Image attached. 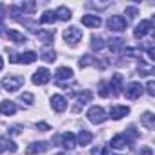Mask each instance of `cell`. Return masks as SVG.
Returning <instances> with one entry per match:
<instances>
[{"mask_svg":"<svg viewBox=\"0 0 155 155\" xmlns=\"http://www.w3.org/2000/svg\"><path fill=\"white\" fill-rule=\"evenodd\" d=\"M6 35H8V38L9 40H13V42H17V44H20V42H26L28 38L20 33V31H17V29H8L6 31Z\"/></svg>","mask_w":155,"mask_h":155,"instance_id":"22","label":"cell"},{"mask_svg":"<svg viewBox=\"0 0 155 155\" xmlns=\"http://www.w3.org/2000/svg\"><path fill=\"white\" fill-rule=\"evenodd\" d=\"M4 68V60H2V57H0V69Z\"/></svg>","mask_w":155,"mask_h":155,"instance_id":"41","label":"cell"},{"mask_svg":"<svg viewBox=\"0 0 155 155\" xmlns=\"http://www.w3.org/2000/svg\"><path fill=\"white\" fill-rule=\"evenodd\" d=\"M0 29H2V20H0Z\"/></svg>","mask_w":155,"mask_h":155,"instance_id":"42","label":"cell"},{"mask_svg":"<svg viewBox=\"0 0 155 155\" xmlns=\"http://www.w3.org/2000/svg\"><path fill=\"white\" fill-rule=\"evenodd\" d=\"M40 58H42L44 62H53V60L57 58V53H55L53 49H44V51L40 53Z\"/></svg>","mask_w":155,"mask_h":155,"instance_id":"29","label":"cell"},{"mask_svg":"<svg viewBox=\"0 0 155 155\" xmlns=\"http://www.w3.org/2000/svg\"><path fill=\"white\" fill-rule=\"evenodd\" d=\"M102 48H104V40H102L101 37L93 35V37H91V49H95V51H101Z\"/></svg>","mask_w":155,"mask_h":155,"instance_id":"30","label":"cell"},{"mask_svg":"<svg viewBox=\"0 0 155 155\" xmlns=\"http://www.w3.org/2000/svg\"><path fill=\"white\" fill-rule=\"evenodd\" d=\"M33 99H35V97H33L31 93H22V95H20V101L26 102V104H33Z\"/></svg>","mask_w":155,"mask_h":155,"instance_id":"33","label":"cell"},{"mask_svg":"<svg viewBox=\"0 0 155 155\" xmlns=\"http://www.w3.org/2000/svg\"><path fill=\"white\" fill-rule=\"evenodd\" d=\"M126 15H128L130 18H135V17L139 15V11H137V8H133V6H128V8H126Z\"/></svg>","mask_w":155,"mask_h":155,"instance_id":"32","label":"cell"},{"mask_svg":"<svg viewBox=\"0 0 155 155\" xmlns=\"http://www.w3.org/2000/svg\"><path fill=\"white\" fill-rule=\"evenodd\" d=\"M86 117H88V120H90V122H93V124H102V122L108 119L106 111H104L101 106H91V108L88 110Z\"/></svg>","mask_w":155,"mask_h":155,"instance_id":"3","label":"cell"},{"mask_svg":"<svg viewBox=\"0 0 155 155\" xmlns=\"http://www.w3.org/2000/svg\"><path fill=\"white\" fill-rule=\"evenodd\" d=\"M140 120H142V124H144L148 130H153V128H155V117H153V113H151V111H146V113H142Z\"/></svg>","mask_w":155,"mask_h":155,"instance_id":"24","label":"cell"},{"mask_svg":"<svg viewBox=\"0 0 155 155\" xmlns=\"http://www.w3.org/2000/svg\"><path fill=\"white\" fill-rule=\"evenodd\" d=\"M81 22H82L86 28H93V29L101 28V24H102V20H101L99 15H84V17L81 18Z\"/></svg>","mask_w":155,"mask_h":155,"instance_id":"13","label":"cell"},{"mask_svg":"<svg viewBox=\"0 0 155 155\" xmlns=\"http://www.w3.org/2000/svg\"><path fill=\"white\" fill-rule=\"evenodd\" d=\"M6 150H9V151H17V144H15L11 139H8V137H0V153L6 151Z\"/></svg>","mask_w":155,"mask_h":155,"instance_id":"21","label":"cell"},{"mask_svg":"<svg viewBox=\"0 0 155 155\" xmlns=\"http://www.w3.org/2000/svg\"><path fill=\"white\" fill-rule=\"evenodd\" d=\"M37 130H42V131H49V130H51V126H49V124H46V122H37Z\"/></svg>","mask_w":155,"mask_h":155,"instance_id":"38","label":"cell"},{"mask_svg":"<svg viewBox=\"0 0 155 155\" xmlns=\"http://www.w3.org/2000/svg\"><path fill=\"white\" fill-rule=\"evenodd\" d=\"M91 155H108V150L102 148V146H97V148L91 150Z\"/></svg>","mask_w":155,"mask_h":155,"instance_id":"34","label":"cell"},{"mask_svg":"<svg viewBox=\"0 0 155 155\" xmlns=\"http://www.w3.org/2000/svg\"><path fill=\"white\" fill-rule=\"evenodd\" d=\"M62 37H64V40H66L68 44L75 46V44H79V42L82 40V31L77 28V26H69V28H66V29H64Z\"/></svg>","mask_w":155,"mask_h":155,"instance_id":"2","label":"cell"},{"mask_svg":"<svg viewBox=\"0 0 155 155\" xmlns=\"http://www.w3.org/2000/svg\"><path fill=\"white\" fill-rule=\"evenodd\" d=\"M20 131H22V126H11V128L8 130V133H9V135H18Z\"/></svg>","mask_w":155,"mask_h":155,"instance_id":"37","label":"cell"},{"mask_svg":"<svg viewBox=\"0 0 155 155\" xmlns=\"http://www.w3.org/2000/svg\"><path fill=\"white\" fill-rule=\"evenodd\" d=\"M99 95H101V97H108V95H110L108 82H101V84H99Z\"/></svg>","mask_w":155,"mask_h":155,"instance_id":"31","label":"cell"},{"mask_svg":"<svg viewBox=\"0 0 155 155\" xmlns=\"http://www.w3.org/2000/svg\"><path fill=\"white\" fill-rule=\"evenodd\" d=\"M38 38L44 40V44H51L53 38H55V31H38Z\"/></svg>","mask_w":155,"mask_h":155,"instance_id":"27","label":"cell"},{"mask_svg":"<svg viewBox=\"0 0 155 155\" xmlns=\"http://www.w3.org/2000/svg\"><path fill=\"white\" fill-rule=\"evenodd\" d=\"M18 9L22 11V15H26V13H35L37 4H35V2H22V4L18 6Z\"/></svg>","mask_w":155,"mask_h":155,"instance_id":"26","label":"cell"},{"mask_svg":"<svg viewBox=\"0 0 155 155\" xmlns=\"http://www.w3.org/2000/svg\"><path fill=\"white\" fill-rule=\"evenodd\" d=\"M55 18H57V20H69V18H71V11H69L66 6H60V8H57V11H55Z\"/></svg>","mask_w":155,"mask_h":155,"instance_id":"23","label":"cell"},{"mask_svg":"<svg viewBox=\"0 0 155 155\" xmlns=\"http://www.w3.org/2000/svg\"><path fill=\"white\" fill-rule=\"evenodd\" d=\"M0 113H4V115H15V113H17V106H15V102H11V101L0 102Z\"/></svg>","mask_w":155,"mask_h":155,"instance_id":"19","label":"cell"},{"mask_svg":"<svg viewBox=\"0 0 155 155\" xmlns=\"http://www.w3.org/2000/svg\"><path fill=\"white\" fill-rule=\"evenodd\" d=\"M108 48H110L113 53H119V51H122V48H124V40H122V38H111V40L108 42Z\"/></svg>","mask_w":155,"mask_h":155,"instance_id":"25","label":"cell"},{"mask_svg":"<svg viewBox=\"0 0 155 155\" xmlns=\"http://www.w3.org/2000/svg\"><path fill=\"white\" fill-rule=\"evenodd\" d=\"M124 93H126V99L128 101H137L142 95V86L139 82H131V84H128V88H126Z\"/></svg>","mask_w":155,"mask_h":155,"instance_id":"11","label":"cell"},{"mask_svg":"<svg viewBox=\"0 0 155 155\" xmlns=\"http://www.w3.org/2000/svg\"><path fill=\"white\" fill-rule=\"evenodd\" d=\"M108 6H110L108 2H106V4H97V2H90V4H88V8H97V9H106Z\"/></svg>","mask_w":155,"mask_h":155,"instance_id":"36","label":"cell"},{"mask_svg":"<svg viewBox=\"0 0 155 155\" xmlns=\"http://www.w3.org/2000/svg\"><path fill=\"white\" fill-rule=\"evenodd\" d=\"M130 113V108L128 106H111V110H110V115H111V119H115V120H120L122 117H126Z\"/></svg>","mask_w":155,"mask_h":155,"instance_id":"17","label":"cell"},{"mask_svg":"<svg viewBox=\"0 0 155 155\" xmlns=\"http://www.w3.org/2000/svg\"><path fill=\"white\" fill-rule=\"evenodd\" d=\"M48 148H49V144H48L46 140H40V142H31V144L28 146L26 153H28V155H37V153H44V151H48Z\"/></svg>","mask_w":155,"mask_h":155,"instance_id":"12","label":"cell"},{"mask_svg":"<svg viewBox=\"0 0 155 155\" xmlns=\"http://www.w3.org/2000/svg\"><path fill=\"white\" fill-rule=\"evenodd\" d=\"M22 86H24V77L22 75H8V77H4V79H2V88L6 91H9V93L17 91Z\"/></svg>","mask_w":155,"mask_h":155,"instance_id":"1","label":"cell"},{"mask_svg":"<svg viewBox=\"0 0 155 155\" xmlns=\"http://www.w3.org/2000/svg\"><path fill=\"white\" fill-rule=\"evenodd\" d=\"M57 155H64V153H57Z\"/></svg>","mask_w":155,"mask_h":155,"instance_id":"43","label":"cell"},{"mask_svg":"<svg viewBox=\"0 0 155 155\" xmlns=\"http://www.w3.org/2000/svg\"><path fill=\"white\" fill-rule=\"evenodd\" d=\"M108 28L111 31H124L128 28V20L122 15H113V17L108 18Z\"/></svg>","mask_w":155,"mask_h":155,"instance_id":"4","label":"cell"},{"mask_svg":"<svg viewBox=\"0 0 155 155\" xmlns=\"http://www.w3.org/2000/svg\"><path fill=\"white\" fill-rule=\"evenodd\" d=\"M115 155H119V153H115Z\"/></svg>","mask_w":155,"mask_h":155,"instance_id":"44","label":"cell"},{"mask_svg":"<svg viewBox=\"0 0 155 155\" xmlns=\"http://www.w3.org/2000/svg\"><path fill=\"white\" fill-rule=\"evenodd\" d=\"M91 140H93V135H91V131H88V130H81V133L77 135V142H79L81 146H88Z\"/></svg>","mask_w":155,"mask_h":155,"instance_id":"20","label":"cell"},{"mask_svg":"<svg viewBox=\"0 0 155 155\" xmlns=\"http://www.w3.org/2000/svg\"><path fill=\"white\" fill-rule=\"evenodd\" d=\"M110 91H111V95L113 97H117V95H120L122 93V75L120 73H115L113 77H111V81H110Z\"/></svg>","mask_w":155,"mask_h":155,"instance_id":"8","label":"cell"},{"mask_svg":"<svg viewBox=\"0 0 155 155\" xmlns=\"http://www.w3.org/2000/svg\"><path fill=\"white\" fill-rule=\"evenodd\" d=\"M130 142H131V139H130L126 133H119V135H115V137L110 140V146H111L113 150H122V148H126Z\"/></svg>","mask_w":155,"mask_h":155,"instance_id":"10","label":"cell"},{"mask_svg":"<svg viewBox=\"0 0 155 155\" xmlns=\"http://www.w3.org/2000/svg\"><path fill=\"white\" fill-rule=\"evenodd\" d=\"M153 29V22L151 20H140V24H137L135 31H133V37L135 38H144L148 33H151Z\"/></svg>","mask_w":155,"mask_h":155,"instance_id":"7","label":"cell"},{"mask_svg":"<svg viewBox=\"0 0 155 155\" xmlns=\"http://www.w3.org/2000/svg\"><path fill=\"white\" fill-rule=\"evenodd\" d=\"M51 108L60 113V111H64V110L68 108V101H66L62 95H53V97H51Z\"/></svg>","mask_w":155,"mask_h":155,"instance_id":"16","label":"cell"},{"mask_svg":"<svg viewBox=\"0 0 155 155\" xmlns=\"http://www.w3.org/2000/svg\"><path fill=\"white\" fill-rule=\"evenodd\" d=\"M60 144H62L66 150H73V148L77 146V137H75L71 131H68V133H64V135L60 137Z\"/></svg>","mask_w":155,"mask_h":155,"instance_id":"18","label":"cell"},{"mask_svg":"<svg viewBox=\"0 0 155 155\" xmlns=\"http://www.w3.org/2000/svg\"><path fill=\"white\" fill-rule=\"evenodd\" d=\"M73 79V69L71 68H58L57 69V73H55V82L58 84V86H62L64 84V81H71Z\"/></svg>","mask_w":155,"mask_h":155,"instance_id":"9","label":"cell"},{"mask_svg":"<svg viewBox=\"0 0 155 155\" xmlns=\"http://www.w3.org/2000/svg\"><path fill=\"white\" fill-rule=\"evenodd\" d=\"M139 155H153V151H151V148H150V146H142V148H140V151H139Z\"/></svg>","mask_w":155,"mask_h":155,"instance_id":"39","label":"cell"},{"mask_svg":"<svg viewBox=\"0 0 155 155\" xmlns=\"http://www.w3.org/2000/svg\"><path fill=\"white\" fill-rule=\"evenodd\" d=\"M73 97L77 99V104H79V106H84L86 102H90L93 99V93L88 91V90H84V91H79V93H73ZM79 106L75 108V111H79Z\"/></svg>","mask_w":155,"mask_h":155,"instance_id":"14","label":"cell"},{"mask_svg":"<svg viewBox=\"0 0 155 155\" xmlns=\"http://www.w3.org/2000/svg\"><path fill=\"white\" fill-rule=\"evenodd\" d=\"M9 60L13 64H33L37 60V53L35 51H26V53H20V55H13L11 53Z\"/></svg>","mask_w":155,"mask_h":155,"instance_id":"5","label":"cell"},{"mask_svg":"<svg viewBox=\"0 0 155 155\" xmlns=\"http://www.w3.org/2000/svg\"><path fill=\"white\" fill-rule=\"evenodd\" d=\"M79 66H81V68H88V66H93V68H104V66L101 64V60L95 58V57H91V55H84V57H81Z\"/></svg>","mask_w":155,"mask_h":155,"instance_id":"15","label":"cell"},{"mask_svg":"<svg viewBox=\"0 0 155 155\" xmlns=\"http://www.w3.org/2000/svg\"><path fill=\"white\" fill-rule=\"evenodd\" d=\"M146 91H148V95H151V97L155 95V82H153V81H150V82L146 84Z\"/></svg>","mask_w":155,"mask_h":155,"instance_id":"35","label":"cell"},{"mask_svg":"<svg viewBox=\"0 0 155 155\" xmlns=\"http://www.w3.org/2000/svg\"><path fill=\"white\" fill-rule=\"evenodd\" d=\"M6 15H8V8H6L4 4H0V20H2Z\"/></svg>","mask_w":155,"mask_h":155,"instance_id":"40","label":"cell"},{"mask_svg":"<svg viewBox=\"0 0 155 155\" xmlns=\"http://www.w3.org/2000/svg\"><path fill=\"white\" fill-rule=\"evenodd\" d=\"M55 20V11H44L40 17V24H53Z\"/></svg>","mask_w":155,"mask_h":155,"instance_id":"28","label":"cell"},{"mask_svg":"<svg viewBox=\"0 0 155 155\" xmlns=\"http://www.w3.org/2000/svg\"><path fill=\"white\" fill-rule=\"evenodd\" d=\"M49 79H51V73H49V69H46V68H38L35 73H33V84H37V86H44V84H48L49 82Z\"/></svg>","mask_w":155,"mask_h":155,"instance_id":"6","label":"cell"}]
</instances>
